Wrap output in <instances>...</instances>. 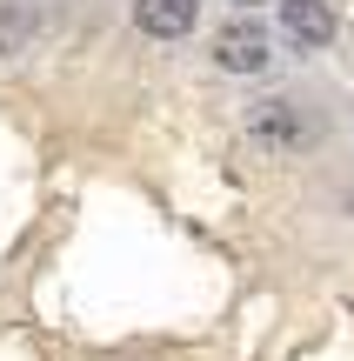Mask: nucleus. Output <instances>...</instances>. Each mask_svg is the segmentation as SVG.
<instances>
[{"instance_id":"1","label":"nucleus","mask_w":354,"mask_h":361,"mask_svg":"<svg viewBox=\"0 0 354 361\" xmlns=\"http://www.w3.org/2000/svg\"><path fill=\"white\" fill-rule=\"evenodd\" d=\"M267 61H274V40H267L261 20H227L214 34V67L221 74H261Z\"/></svg>"},{"instance_id":"2","label":"nucleus","mask_w":354,"mask_h":361,"mask_svg":"<svg viewBox=\"0 0 354 361\" xmlns=\"http://www.w3.org/2000/svg\"><path fill=\"white\" fill-rule=\"evenodd\" d=\"M281 34L301 47H328L334 40V7L328 0H281Z\"/></svg>"},{"instance_id":"3","label":"nucleus","mask_w":354,"mask_h":361,"mask_svg":"<svg viewBox=\"0 0 354 361\" xmlns=\"http://www.w3.org/2000/svg\"><path fill=\"white\" fill-rule=\"evenodd\" d=\"M201 20V0H134V27L154 40H181Z\"/></svg>"},{"instance_id":"4","label":"nucleus","mask_w":354,"mask_h":361,"mask_svg":"<svg viewBox=\"0 0 354 361\" xmlns=\"http://www.w3.org/2000/svg\"><path fill=\"white\" fill-rule=\"evenodd\" d=\"M254 134L261 141H301V121L288 101H254Z\"/></svg>"}]
</instances>
